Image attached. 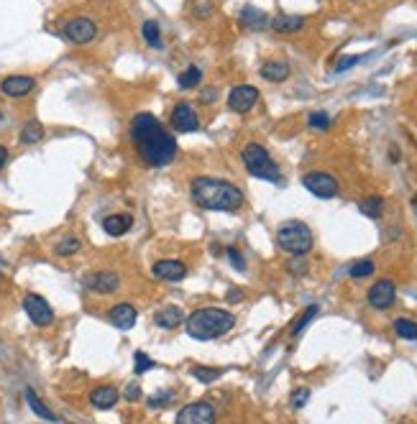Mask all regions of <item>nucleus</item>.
Segmentation results:
<instances>
[{
	"mask_svg": "<svg viewBox=\"0 0 417 424\" xmlns=\"http://www.w3.org/2000/svg\"><path fill=\"white\" fill-rule=\"evenodd\" d=\"M131 141L146 166H167L177 159V138L149 113H138L131 120Z\"/></svg>",
	"mask_w": 417,
	"mask_h": 424,
	"instance_id": "nucleus-1",
	"label": "nucleus"
},
{
	"mask_svg": "<svg viewBox=\"0 0 417 424\" xmlns=\"http://www.w3.org/2000/svg\"><path fill=\"white\" fill-rule=\"evenodd\" d=\"M192 202L200 210H213V212H236L244 208V192L236 184L215 177H195L190 181Z\"/></svg>",
	"mask_w": 417,
	"mask_h": 424,
	"instance_id": "nucleus-2",
	"label": "nucleus"
},
{
	"mask_svg": "<svg viewBox=\"0 0 417 424\" xmlns=\"http://www.w3.org/2000/svg\"><path fill=\"white\" fill-rule=\"evenodd\" d=\"M184 327H187V335L195 337V340H215V337H223L236 327V315L231 309L202 307L195 309L184 320Z\"/></svg>",
	"mask_w": 417,
	"mask_h": 424,
	"instance_id": "nucleus-3",
	"label": "nucleus"
},
{
	"mask_svg": "<svg viewBox=\"0 0 417 424\" xmlns=\"http://www.w3.org/2000/svg\"><path fill=\"white\" fill-rule=\"evenodd\" d=\"M312 243H315L312 230L305 223H299V220H290V223L279 225V230H277V245L284 253H290V256H297V258L299 256H308L312 251Z\"/></svg>",
	"mask_w": 417,
	"mask_h": 424,
	"instance_id": "nucleus-4",
	"label": "nucleus"
},
{
	"mask_svg": "<svg viewBox=\"0 0 417 424\" xmlns=\"http://www.w3.org/2000/svg\"><path fill=\"white\" fill-rule=\"evenodd\" d=\"M241 159H244L248 174L256 177V179H266V181L281 179L279 166L274 164V159L269 156V151L261 144H246L244 151H241Z\"/></svg>",
	"mask_w": 417,
	"mask_h": 424,
	"instance_id": "nucleus-5",
	"label": "nucleus"
},
{
	"mask_svg": "<svg viewBox=\"0 0 417 424\" xmlns=\"http://www.w3.org/2000/svg\"><path fill=\"white\" fill-rule=\"evenodd\" d=\"M302 187L320 199H333L338 194V179L328 172H310L302 177Z\"/></svg>",
	"mask_w": 417,
	"mask_h": 424,
	"instance_id": "nucleus-6",
	"label": "nucleus"
},
{
	"mask_svg": "<svg viewBox=\"0 0 417 424\" xmlns=\"http://www.w3.org/2000/svg\"><path fill=\"white\" fill-rule=\"evenodd\" d=\"M174 424H215V406L210 401H192L177 412Z\"/></svg>",
	"mask_w": 417,
	"mask_h": 424,
	"instance_id": "nucleus-7",
	"label": "nucleus"
},
{
	"mask_svg": "<svg viewBox=\"0 0 417 424\" xmlns=\"http://www.w3.org/2000/svg\"><path fill=\"white\" fill-rule=\"evenodd\" d=\"M62 34L67 41H72V44H90L92 38L98 36V23L92 19H85V16H77V19L67 21L62 28Z\"/></svg>",
	"mask_w": 417,
	"mask_h": 424,
	"instance_id": "nucleus-8",
	"label": "nucleus"
},
{
	"mask_svg": "<svg viewBox=\"0 0 417 424\" xmlns=\"http://www.w3.org/2000/svg\"><path fill=\"white\" fill-rule=\"evenodd\" d=\"M23 312H26L28 320L36 327H49L54 322V309H52V304L44 297H39V294H26L23 297Z\"/></svg>",
	"mask_w": 417,
	"mask_h": 424,
	"instance_id": "nucleus-9",
	"label": "nucleus"
},
{
	"mask_svg": "<svg viewBox=\"0 0 417 424\" xmlns=\"http://www.w3.org/2000/svg\"><path fill=\"white\" fill-rule=\"evenodd\" d=\"M259 102V90L254 85H236L228 92V108L233 113H248Z\"/></svg>",
	"mask_w": 417,
	"mask_h": 424,
	"instance_id": "nucleus-10",
	"label": "nucleus"
},
{
	"mask_svg": "<svg viewBox=\"0 0 417 424\" xmlns=\"http://www.w3.org/2000/svg\"><path fill=\"white\" fill-rule=\"evenodd\" d=\"M172 126L180 133H195L200 131V115L190 102H177L172 110Z\"/></svg>",
	"mask_w": 417,
	"mask_h": 424,
	"instance_id": "nucleus-11",
	"label": "nucleus"
},
{
	"mask_svg": "<svg viewBox=\"0 0 417 424\" xmlns=\"http://www.w3.org/2000/svg\"><path fill=\"white\" fill-rule=\"evenodd\" d=\"M366 299H369V304H372L374 309H389L392 304H394V299H397V287H394V281L379 279L372 289H369Z\"/></svg>",
	"mask_w": 417,
	"mask_h": 424,
	"instance_id": "nucleus-12",
	"label": "nucleus"
},
{
	"mask_svg": "<svg viewBox=\"0 0 417 424\" xmlns=\"http://www.w3.org/2000/svg\"><path fill=\"white\" fill-rule=\"evenodd\" d=\"M36 90V80L34 77H26V74H13V77H6V80L0 82V92L6 95V98H26L31 92Z\"/></svg>",
	"mask_w": 417,
	"mask_h": 424,
	"instance_id": "nucleus-13",
	"label": "nucleus"
},
{
	"mask_svg": "<svg viewBox=\"0 0 417 424\" xmlns=\"http://www.w3.org/2000/svg\"><path fill=\"white\" fill-rule=\"evenodd\" d=\"M151 274H154L156 279L177 284V281L187 279V266L182 261H174V258H164V261H156L154 266H151Z\"/></svg>",
	"mask_w": 417,
	"mask_h": 424,
	"instance_id": "nucleus-14",
	"label": "nucleus"
},
{
	"mask_svg": "<svg viewBox=\"0 0 417 424\" xmlns=\"http://www.w3.org/2000/svg\"><path fill=\"white\" fill-rule=\"evenodd\" d=\"M85 287L98 294H113L120 287V279L116 271H95L85 279Z\"/></svg>",
	"mask_w": 417,
	"mask_h": 424,
	"instance_id": "nucleus-15",
	"label": "nucleus"
},
{
	"mask_svg": "<svg viewBox=\"0 0 417 424\" xmlns=\"http://www.w3.org/2000/svg\"><path fill=\"white\" fill-rule=\"evenodd\" d=\"M118 388L116 386H95L90 391V404L95 406V409H100V412H108V409H113V406L118 404Z\"/></svg>",
	"mask_w": 417,
	"mask_h": 424,
	"instance_id": "nucleus-16",
	"label": "nucleus"
},
{
	"mask_svg": "<svg viewBox=\"0 0 417 424\" xmlns=\"http://www.w3.org/2000/svg\"><path fill=\"white\" fill-rule=\"evenodd\" d=\"M138 320V312L133 304H128V302H123V304H116V307L110 309V322L118 327V330H131V327L136 325Z\"/></svg>",
	"mask_w": 417,
	"mask_h": 424,
	"instance_id": "nucleus-17",
	"label": "nucleus"
},
{
	"mask_svg": "<svg viewBox=\"0 0 417 424\" xmlns=\"http://www.w3.org/2000/svg\"><path fill=\"white\" fill-rule=\"evenodd\" d=\"M133 225V217L128 215V212H116V215H108L103 220V230L113 238H120V235H126Z\"/></svg>",
	"mask_w": 417,
	"mask_h": 424,
	"instance_id": "nucleus-18",
	"label": "nucleus"
},
{
	"mask_svg": "<svg viewBox=\"0 0 417 424\" xmlns=\"http://www.w3.org/2000/svg\"><path fill=\"white\" fill-rule=\"evenodd\" d=\"M182 322H184V312H182L180 307H164L159 309L154 315V325L162 327V330H174V327H180Z\"/></svg>",
	"mask_w": 417,
	"mask_h": 424,
	"instance_id": "nucleus-19",
	"label": "nucleus"
},
{
	"mask_svg": "<svg viewBox=\"0 0 417 424\" xmlns=\"http://www.w3.org/2000/svg\"><path fill=\"white\" fill-rule=\"evenodd\" d=\"M272 28L281 36H290V34H297L305 28V19L302 16H287V13H281L277 19L272 21Z\"/></svg>",
	"mask_w": 417,
	"mask_h": 424,
	"instance_id": "nucleus-20",
	"label": "nucleus"
},
{
	"mask_svg": "<svg viewBox=\"0 0 417 424\" xmlns=\"http://www.w3.org/2000/svg\"><path fill=\"white\" fill-rule=\"evenodd\" d=\"M261 77L266 82H284L290 77V64L279 62V59H269L261 64Z\"/></svg>",
	"mask_w": 417,
	"mask_h": 424,
	"instance_id": "nucleus-21",
	"label": "nucleus"
},
{
	"mask_svg": "<svg viewBox=\"0 0 417 424\" xmlns=\"http://www.w3.org/2000/svg\"><path fill=\"white\" fill-rule=\"evenodd\" d=\"M26 404L31 406V412H34V414L41 416V419H46V422H54V424L59 422V416H56L54 412H52V409L41 401V399H39V394L34 391V388H26Z\"/></svg>",
	"mask_w": 417,
	"mask_h": 424,
	"instance_id": "nucleus-22",
	"label": "nucleus"
},
{
	"mask_svg": "<svg viewBox=\"0 0 417 424\" xmlns=\"http://www.w3.org/2000/svg\"><path fill=\"white\" fill-rule=\"evenodd\" d=\"M241 21H244V26L251 28V31H264L266 23H269L266 13L259 10V8H254V5H246V8L241 10Z\"/></svg>",
	"mask_w": 417,
	"mask_h": 424,
	"instance_id": "nucleus-23",
	"label": "nucleus"
},
{
	"mask_svg": "<svg viewBox=\"0 0 417 424\" xmlns=\"http://www.w3.org/2000/svg\"><path fill=\"white\" fill-rule=\"evenodd\" d=\"M41 138H44V126L39 120H28L26 126L21 128V144L31 146V144H39Z\"/></svg>",
	"mask_w": 417,
	"mask_h": 424,
	"instance_id": "nucleus-24",
	"label": "nucleus"
},
{
	"mask_svg": "<svg viewBox=\"0 0 417 424\" xmlns=\"http://www.w3.org/2000/svg\"><path fill=\"white\" fill-rule=\"evenodd\" d=\"M359 212L366 217H372V220H376V217H381V212H384V199L381 197H366L359 202Z\"/></svg>",
	"mask_w": 417,
	"mask_h": 424,
	"instance_id": "nucleus-25",
	"label": "nucleus"
},
{
	"mask_svg": "<svg viewBox=\"0 0 417 424\" xmlns=\"http://www.w3.org/2000/svg\"><path fill=\"white\" fill-rule=\"evenodd\" d=\"M141 34H144L146 44L151 46V49H162V26L156 21H144Z\"/></svg>",
	"mask_w": 417,
	"mask_h": 424,
	"instance_id": "nucleus-26",
	"label": "nucleus"
},
{
	"mask_svg": "<svg viewBox=\"0 0 417 424\" xmlns=\"http://www.w3.org/2000/svg\"><path fill=\"white\" fill-rule=\"evenodd\" d=\"M177 82H180L182 90H195L200 82H202V69H200V67H187V69L177 77Z\"/></svg>",
	"mask_w": 417,
	"mask_h": 424,
	"instance_id": "nucleus-27",
	"label": "nucleus"
},
{
	"mask_svg": "<svg viewBox=\"0 0 417 424\" xmlns=\"http://www.w3.org/2000/svg\"><path fill=\"white\" fill-rule=\"evenodd\" d=\"M82 248V241L80 238H74V235H70V238H64V241H59L54 248L56 256H62V258H67V256H74V253H80Z\"/></svg>",
	"mask_w": 417,
	"mask_h": 424,
	"instance_id": "nucleus-28",
	"label": "nucleus"
},
{
	"mask_svg": "<svg viewBox=\"0 0 417 424\" xmlns=\"http://www.w3.org/2000/svg\"><path fill=\"white\" fill-rule=\"evenodd\" d=\"M315 315H318V304H310V307L297 317V322L292 325V337H299V333H302V330H305V327L315 320Z\"/></svg>",
	"mask_w": 417,
	"mask_h": 424,
	"instance_id": "nucleus-29",
	"label": "nucleus"
},
{
	"mask_svg": "<svg viewBox=\"0 0 417 424\" xmlns=\"http://www.w3.org/2000/svg\"><path fill=\"white\" fill-rule=\"evenodd\" d=\"M192 376H195L200 383H213V381H218L220 376H223V370L208 368V366H195V368H192Z\"/></svg>",
	"mask_w": 417,
	"mask_h": 424,
	"instance_id": "nucleus-30",
	"label": "nucleus"
},
{
	"mask_svg": "<svg viewBox=\"0 0 417 424\" xmlns=\"http://www.w3.org/2000/svg\"><path fill=\"white\" fill-rule=\"evenodd\" d=\"M394 333L402 340H417V322H412V320H397L394 322Z\"/></svg>",
	"mask_w": 417,
	"mask_h": 424,
	"instance_id": "nucleus-31",
	"label": "nucleus"
},
{
	"mask_svg": "<svg viewBox=\"0 0 417 424\" xmlns=\"http://www.w3.org/2000/svg\"><path fill=\"white\" fill-rule=\"evenodd\" d=\"M308 123H310V128H315V131H325V128L330 126V115L323 113V110H315V113H310Z\"/></svg>",
	"mask_w": 417,
	"mask_h": 424,
	"instance_id": "nucleus-32",
	"label": "nucleus"
},
{
	"mask_svg": "<svg viewBox=\"0 0 417 424\" xmlns=\"http://www.w3.org/2000/svg\"><path fill=\"white\" fill-rule=\"evenodd\" d=\"M351 279H366V276H372L374 274V263L372 261H359L351 266Z\"/></svg>",
	"mask_w": 417,
	"mask_h": 424,
	"instance_id": "nucleus-33",
	"label": "nucleus"
},
{
	"mask_svg": "<svg viewBox=\"0 0 417 424\" xmlns=\"http://www.w3.org/2000/svg\"><path fill=\"white\" fill-rule=\"evenodd\" d=\"M133 366H136V376H144L146 370H151V368H156V363L146 355L144 350H138L136 353V358H133Z\"/></svg>",
	"mask_w": 417,
	"mask_h": 424,
	"instance_id": "nucleus-34",
	"label": "nucleus"
},
{
	"mask_svg": "<svg viewBox=\"0 0 417 424\" xmlns=\"http://www.w3.org/2000/svg\"><path fill=\"white\" fill-rule=\"evenodd\" d=\"M192 16L195 19H210L213 16V0H195V5H192Z\"/></svg>",
	"mask_w": 417,
	"mask_h": 424,
	"instance_id": "nucleus-35",
	"label": "nucleus"
},
{
	"mask_svg": "<svg viewBox=\"0 0 417 424\" xmlns=\"http://www.w3.org/2000/svg\"><path fill=\"white\" fill-rule=\"evenodd\" d=\"M361 62V56H356V54H351V56H341L336 62V72H348L351 67H356V64Z\"/></svg>",
	"mask_w": 417,
	"mask_h": 424,
	"instance_id": "nucleus-36",
	"label": "nucleus"
},
{
	"mask_svg": "<svg viewBox=\"0 0 417 424\" xmlns=\"http://www.w3.org/2000/svg\"><path fill=\"white\" fill-rule=\"evenodd\" d=\"M226 256H228V261L233 263V269L246 271V261H244V256H241V251H236V248H228Z\"/></svg>",
	"mask_w": 417,
	"mask_h": 424,
	"instance_id": "nucleus-37",
	"label": "nucleus"
},
{
	"mask_svg": "<svg viewBox=\"0 0 417 424\" xmlns=\"http://www.w3.org/2000/svg\"><path fill=\"white\" fill-rule=\"evenodd\" d=\"M308 399H310V388H297V391L292 394V406H295V409H302V406L308 404Z\"/></svg>",
	"mask_w": 417,
	"mask_h": 424,
	"instance_id": "nucleus-38",
	"label": "nucleus"
},
{
	"mask_svg": "<svg viewBox=\"0 0 417 424\" xmlns=\"http://www.w3.org/2000/svg\"><path fill=\"white\" fill-rule=\"evenodd\" d=\"M126 399L128 401H138V399H141V388H138L136 383H131V386L126 388Z\"/></svg>",
	"mask_w": 417,
	"mask_h": 424,
	"instance_id": "nucleus-39",
	"label": "nucleus"
},
{
	"mask_svg": "<svg viewBox=\"0 0 417 424\" xmlns=\"http://www.w3.org/2000/svg\"><path fill=\"white\" fill-rule=\"evenodd\" d=\"M215 98H218V92L213 90V87H205V90L200 92V100H202V102H213Z\"/></svg>",
	"mask_w": 417,
	"mask_h": 424,
	"instance_id": "nucleus-40",
	"label": "nucleus"
},
{
	"mask_svg": "<svg viewBox=\"0 0 417 424\" xmlns=\"http://www.w3.org/2000/svg\"><path fill=\"white\" fill-rule=\"evenodd\" d=\"M167 401H169V394H162V399H151V401H149V406H164L167 404Z\"/></svg>",
	"mask_w": 417,
	"mask_h": 424,
	"instance_id": "nucleus-41",
	"label": "nucleus"
},
{
	"mask_svg": "<svg viewBox=\"0 0 417 424\" xmlns=\"http://www.w3.org/2000/svg\"><path fill=\"white\" fill-rule=\"evenodd\" d=\"M228 299H231V302H241V299H244V291H241V289H231V291H228Z\"/></svg>",
	"mask_w": 417,
	"mask_h": 424,
	"instance_id": "nucleus-42",
	"label": "nucleus"
},
{
	"mask_svg": "<svg viewBox=\"0 0 417 424\" xmlns=\"http://www.w3.org/2000/svg\"><path fill=\"white\" fill-rule=\"evenodd\" d=\"M6 164H8V148L0 144V169H3Z\"/></svg>",
	"mask_w": 417,
	"mask_h": 424,
	"instance_id": "nucleus-43",
	"label": "nucleus"
},
{
	"mask_svg": "<svg viewBox=\"0 0 417 424\" xmlns=\"http://www.w3.org/2000/svg\"><path fill=\"white\" fill-rule=\"evenodd\" d=\"M0 120H3V113H0Z\"/></svg>",
	"mask_w": 417,
	"mask_h": 424,
	"instance_id": "nucleus-44",
	"label": "nucleus"
}]
</instances>
